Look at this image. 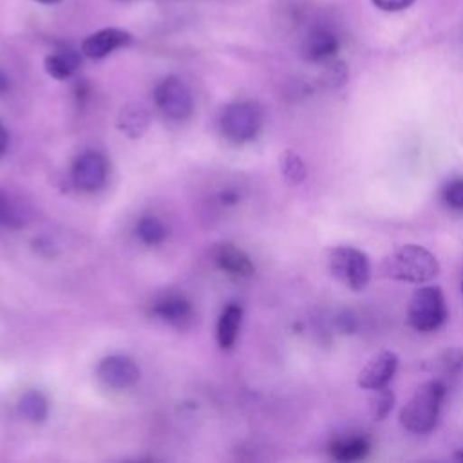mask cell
Segmentation results:
<instances>
[{
	"instance_id": "6da1fadb",
	"label": "cell",
	"mask_w": 463,
	"mask_h": 463,
	"mask_svg": "<svg viewBox=\"0 0 463 463\" xmlns=\"http://www.w3.org/2000/svg\"><path fill=\"white\" fill-rule=\"evenodd\" d=\"M382 273L392 280L425 284L439 273V264L427 248L420 244H405L383 257Z\"/></svg>"
},
{
	"instance_id": "7a4b0ae2",
	"label": "cell",
	"mask_w": 463,
	"mask_h": 463,
	"mask_svg": "<svg viewBox=\"0 0 463 463\" xmlns=\"http://www.w3.org/2000/svg\"><path fill=\"white\" fill-rule=\"evenodd\" d=\"M445 385L439 380L421 383L400 411V423L414 434H425L438 423L441 403L445 400Z\"/></svg>"
},
{
	"instance_id": "3957f363",
	"label": "cell",
	"mask_w": 463,
	"mask_h": 463,
	"mask_svg": "<svg viewBox=\"0 0 463 463\" xmlns=\"http://www.w3.org/2000/svg\"><path fill=\"white\" fill-rule=\"evenodd\" d=\"M447 318V304L439 286L418 288L407 306V322L420 333L438 329Z\"/></svg>"
},
{
	"instance_id": "277c9868",
	"label": "cell",
	"mask_w": 463,
	"mask_h": 463,
	"mask_svg": "<svg viewBox=\"0 0 463 463\" xmlns=\"http://www.w3.org/2000/svg\"><path fill=\"white\" fill-rule=\"evenodd\" d=\"M331 275L353 291H362L371 280L369 257L351 246H336L329 251Z\"/></svg>"
},
{
	"instance_id": "5b68a950",
	"label": "cell",
	"mask_w": 463,
	"mask_h": 463,
	"mask_svg": "<svg viewBox=\"0 0 463 463\" xmlns=\"http://www.w3.org/2000/svg\"><path fill=\"white\" fill-rule=\"evenodd\" d=\"M222 132L235 143L250 141L260 130V112L255 105L237 101L226 107L222 114Z\"/></svg>"
},
{
	"instance_id": "8992f818",
	"label": "cell",
	"mask_w": 463,
	"mask_h": 463,
	"mask_svg": "<svg viewBox=\"0 0 463 463\" xmlns=\"http://www.w3.org/2000/svg\"><path fill=\"white\" fill-rule=\"evenodd\" d=\"M156 103L163 114L172 119H186L194 110V98L186 83L175 76L165 78L154 92Z\"/></svg>"
},
{
	"instance_id": "52a82bcc",
	"label": "cell",
	"mask_w": 463,
	"mask_h": 463,
	"mask_svg": "<svg viewBox=\"0 0 463 463\" xmlns=\"http://www.w3.org/2000/svg\"><path fill=\"white\" fill-rule=\"evenodd\" d=\"M398 369V354L392 351H380L360 369L356 383L365 391L385 387Z\"/></svg>"
},
{
	"instance_id": "ba28073f",
	"label": "cell",
	"mask_w": 463,
	"mask_h": 463,
	"mask_svg": "<svg viewBox=\"0 0 463 463\" xmlns=\"http://www.w3.org/2000/svg\"><path fill=\"white\" fill-rule=\"evenodd\" d=\"M107 175H109L107 159L98 152L81 154L72 166L74 183L85 192H94L101 188L107 181Z\"/></svg>"
},
{
	"instance_id": "9c48e42d",
	"label": "cell",
	"mask_w": 463,
	"mask_h": 463,
	"mask_svg": "<svg viewBox=\"0 0 463 463\" xmlns=\"http://www.w3.org/2000/svg\"><path fill=\"white\" fill-rule=\"evenodd\" d=\"M98 378L112 389H127L139 380V367L127 356H107L98 365Z\"/></svg>"
},
{
	"instance_id": "30bf717a",
	"label": "cell",
	"mask_w": 463,
	"mask_h": 463,
	"mask_svg": "<svg viewBox=\"0 0 463 463\" xmlns=\"http://www.w3.org/2000/svg\"><path fill=\"white\" fill-rule=\"evenodd\" d=\"M130 42H132V34L128 31L118 29V27H105V29L92 33L90 36H87L83 40L81 52L87 58L99 60V58L109 56L116 49L128 45Z\"/></svg>"
},
{
	"instance_id": "8fae6325",
	"label": "cell",
	"mask_w": 463,
	"mask_h": 463,
	"mask_svg": "<svg viewBox=\"0 0 463 463\" xmlns=\"http://www.w3.org/2000/svg\"><path fill=\"white\" fill-rule=\"evenodd\" d=\"M336 51H338V40L327 29H315L304 43V54L311 61L329 60L336 54Z\"/></svg>"
},
{
	"instance_id": "7c38bea8",
	"label": "cell",
	"mask_w": 463,
	"mask_h": 463,
	"mask_svg": "<svg viewBox=\"0 0 463 463\" xmlns=\"http://www.w3.org/2000/svg\"><path fill=\"white\" fill-rule=\"evenodd\" d=\"M215 262L221 269L237 275V277H250L253 273V264L250 257L237 250L232 244H222L215 253Z\"/></svg>"
},
{
	"instance_id": "4fadbf2b",
	"label": "cell",
	"mask_w": 463,
	"mask_h": 463,
	"mask_svg": "<svg viewBox=\"0 0 463 463\" xmlns=\"http://www.w3.org/2000/svg\"><path fill=\"white\" fill-rule=\"evenodd\" d=\"M29 219L25 204L11 192L0 188V224L7 228H22Z\"/></svg>"
},
{
	"instance_id": "5bb4252c",
	"label": "cell",
	"mask_w": 463,
	"mask_h": 463,
	"mask_svg": "<svg viewBox=\"0 0 463 463\" xmlns=\"http://www.w3.org/2000/svg\"><path fill=\"white\" fill-rule=\"evenodd\" d=\"M43 67L49 76L56 80H65L76 72L80 67V56L74 51L61 49L56 52H51L43 60Z\"/></svg>"
},
{
	"instance_id": "9a60e30c",
	"label": "cell",
	"mask_w": 463,
	"mask_h": 463,
	"mask_svg": "<svg viewBox=\"0 0 463 463\" xmlns=\"http://www.w3.org/2000/svg\"><path fill=\"white\" fill-rule=\"evenodd\" d=\"M369 441L364 436L336 439L329 445V452L338 461H358L369 454Z\"/></svg>"
},
{
	"instance_id": "2e32d148",
	"label": "cell",
	"mask_w": 463,
	"mask_h": 463,
	"mask_svg": "<svg viewBox=\"0 0 463 463\" xmlns=\"http://www.w3.org/2000/svg\"><path fill=\"white\" fill-rule=\"evenodd\" d=\"M241 318H242V309L239 306H228L219 322H217V342L222 349H230L235 340H237V333L241 327Z\"/></svg>"
},
{
	"instance_id": "e0dca14e",
	"label": "cell",
	"mask_w": 463,
	"mask_h": 463,
	"mask_svg": "<svg viewBox=\"0 0 463 463\" xmlns=\"http://www.w3.org/2000/svg\"><path fill=\"white\" fill-rule=\"evenodd\" d=\"M118 127L121 128L123 134H127L130 137H139L148 127V114L143 107L130 105L121 110Z\"/></svg>"
},
{
	"instance_id": "ac0fdd59",
	"label": "cell",
	"mask_w": 463,
	"mask_h": 463,
	"mask_svg": "<svg viewBox=\"0 0 463 463\" xmlns=\"http://www.w3.org/2000/svg\"><path fill=\"white\" fill-rule=\"evenodd\" d=\"M18 409H20V414L24 418H27L29 421L40 423L45 420V416L49 412V403H47L45 396L40 394L38 391H27L18 400Z\"/></svg>"
},
{
	"instance_id": "d6986e66",
	"label": "cell",
	"mask_w": 463,
	"mask_h": 463,
	"mask_svg": "<svg viewBox=\"0 0 463 463\" xmlns=\"http://www.w3.org/2000/svg\"><path fill=\"white\" fill-rule=\"evenodd\" d=\"M156 313L163 320H166L170 324H175V326H181L183 322L190 320V317H192L190 304L181 300V298H168V300L157 304L156 306Z\"/></svg>"
},
{
	"instance_id": "ffe728a7",
	"label": "cell",
	"mask_w": 463,
	"mask_h": 463,
	"mask_svg": "<svg viewBox=\"0 0 463 463\" xmlns=\"http://www.w3.org/2000/svg\"><path fill=\"white\" fill-rule=\"evenodd\" d=\"M394 405V394L392 391L385 385V387H378L371 391L369 396V414L374 421H382L385 420Z\"/></svg>"
},
{
	"instance_id": "44dd1931",
	"label": "cell",
	"mask_w": 463,
	"mask_h": 463,
	"mask_svg": "<svg viewBox=\"0 0 463 463\" xmlns=\"http://www.w3.org/2000/svg\"><path fill=\"white\" fill-rule=\"evenodd\" d=\"M280 172L288 184H300L306 177V165L300 159V156H297L291 150H286L280 156Z\"/></svg>"
},
{
	"instance_id": "7402d4cb",
	"label": "cell",
	"mask_w": 463,
	"mask_h": 463,
	"mask_svg": "<svg viewBox=\"0 0 463 463\" xmlns=\"http://www.w3.org/2000/svg\"><path fill=\"white\" fill-rule=\"evenodd\" d=\"M166 226L156 217H145L137 224V235L146 244H159L166 237Z\"/></svg>"
},
{
	"instance_id": "603a6c76",
	"label": "cell",
	"mask_w": 463,
	"mask_h": 463,
	"mask_svg": "<svg viewBox=\"0 0 463 463\" xmlns=\"http://www.w3.org/2000/svg\"><path fill=\"white\" fill-rule=\"evenodd\" d=\"M443 201L454 210H463V179H456L443 188Z\"/></svg>"
},
{
	"instance_id": "cb8c5ba5",
	"label": "cell",
	"mask_w": 463,
	"mask_h": 463,
	"mask_svg": "<svg viewBox=\"0 0 463 463\" xmlns=\"http://www.w3.org/2000/svg\"><path fill=\"white\" fill-rule=\"evenodd\" d=\"M414 0H373V4L382 9V11H389V13H394V11H402L405 7H409Z\"/></svg>"
},
{
	"instance_id": "d4e9b609",
	"label": "cell",
	"mask_w": 463,
	"mask_h": 463,
	"mask_svg": "<svg viewBox=\"0 0 463 463\" xmlns=\"http://www.w3.org/2000/svg\"><path fill=\"white\" fill-rule=\"evenodd\" d=\"M5 148H7V130L0 123V156L5 152Z\"/></svg>"
},
{
	"instance_id": "484cf974",
	"label": "cell",
	"mask_w": 463,
	"mask_h": 463,
	"mask_svg": "<svg viewBox=\"0 0 463 463\" xmlns=\"http://www.w3.org/2000/svg\"><path fill=\"white\" fill-rule=\"evenodd\" d=\"M34 2H38V4H45V5H51V4H58V2H61V0H34Z\"/></svg>"
},
{
	"instance_id": "4316f807",
	"label": "cell",
	"mask_w": 463,
	"mask_h": 463,
	"mask_svg": "<svg viewBox=\"0 0 463 463\" xmlns=\"http://www.w3.org/2000/svg\"><path fill=\"white\" fill-rule=\"evenodd\" d=\"M456 458H458V459H461V461H463V450H459V452H458V454H456Z\"/></svg>"
},
{
	"instance_id": "83f0119b",
	"label": "cell",
	"mask_w": 463,
	"mask_h": 463,
	"mask_svg": "<svg viewBox=\"0 0 463 463\" xmlns=\"http://www.w3.org/2000/svg\"><path fill=\"white\" fill-rule=\"evenodd\" d=\"M461 289H463V284H461Z\"/></svg>"
}]
</instances>
